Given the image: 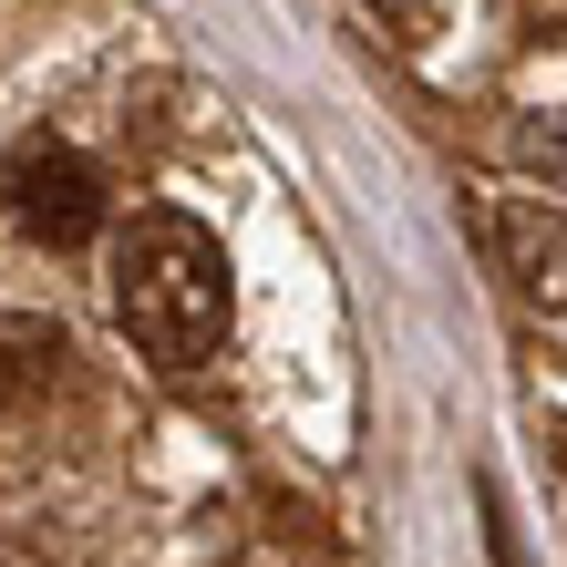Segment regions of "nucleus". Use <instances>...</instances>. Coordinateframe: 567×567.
<instances>
[{"label":"nucleus","instance_id":"423d86ee","mask_svg":"<svg viewBox=\"0 0 567 567\" xmlns=\"http://www.w3.org/2000/svg\"><path fill=\"white\" fill-rule=\"evenodd\" d=\"M557 464H567V423H557Z\"/></svg>","mask_w":567,"mask_h":567},{"label":"nucleus","instance_id":"f03ea898","mask_svg":"<svg viewBox=\"0 0 567 567\" xmlns=\"http://www.w3.org/2000/svg\"><path fill=\"white\" fill-rule=\"evenodd\" d=\"M0 207H11V227L31 248H83L93 227H104V165H93L83 145L31 135V145H11V165H0Z\"/></svg>","mask_w":567,"mask_h":567},{"label":"nucleus","instance_id":"f257e3e1","mask_svg":"<svg viewBox=\"0 0 567 567\" xmlns=\"http://www.w3.org/2000/svg\"><path fill=\"white\" fill-rule=\"evenodd\" d=\"M114 320L124 341L165 372H196V361H217L227 341V258L196 217H165L145 207L135 227L114 238Z\"/></svg>","mask_w":567,"mask_h":567},{"label":"nucleus","instance_id":"39448f33","mask_svg":"<svg viewBox=\"0 0 567 567\" xmlns=\"http://www.w3.org/2000/svg\"><path fill=\"white\" fill-rule=\"evenodd\" d=\"M526 155H537L547 176H557V165H567V124H526Z\"/></svg>","mask_w":567,"mask_h":567},{"label":"nucleus","instance_id":"7ed1b4c3","mask_svg":"<svg viewBox=\"0 0 567 567\" xmlns=\"http://www.w3.org/2000/svg\"><path fill=\"white\" fill-rule=\"evenodd\" d=\"M485 248H495V269L516 279L526 310L567 320V207H547V196H495L485 207Z\"/></svg>","mask_w":567,"mask_h":567},{"label":"nucleus","instance_id":"20e7f679","mask_svg":"<svg viewBox=\"0 0 567 567\" xmlns=\"http://www.w3.org/2000/svg\"><path fill=\"white\" fill-rule=\"evenodd\" d=\"M62 361H73V341H62V320H0V392L62 382Z\"/></svg>","mask_w":567,"mask_h":567}]
</instances>
